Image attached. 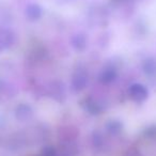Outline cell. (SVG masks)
<instances>
[{"label":"cell","mask_w":156,"mask_h":156,"mask_svg":"<svg viewBox=\"0 0 156 156\" xmlns=\"http://www.w3.org/2000/svg\"><path fill=\"white\" fill-rule=\"evenodd\" d=\"M51 96L57 101H62L61 100V96L64 98L65 96V90L63 87L62 83H54L51 85Z\"/></svg>","instance_id":"obj_10"},{"label":"cell","mask_w":156,"mask_h":156,"mask_svg":"<svg viewBox=\"0 0 156 156\" xmlns=\"http://www.w3.org/2000/svg\"><path fill=\"white\" fill-rule=\"evenodd\" d=\"M33 110L29 105L27 104H20L16 107L15 109V117L20 122H26L32 118Z\"/></svg>","instance_id":"obj_5"},{"label":"cell","mask_w":156,"mask_h":156,"mask_svg":"<svg viewBox=\"0 0 156 156\" xmlns=\"http://www.w3.org/2000/svg\"><path fill=\"white\" fill-rule=\"evenodd\" d=\"M107 132L111 135H118L122 130V123L118 120H111L106 125Z\"/></svg>","instance_id":"obj_11"},{"label":"cell","mask_w":156,"mask_h":156,"mask_svg":"<svg viewBox=\"0 0 156 156\" xmlns=\"http://www.w3.org/2000/svg\"><path fill=\"white\" fill-rule=\"evenodd\" d=\"M42 156H59L56 149L51 145H46L42 150Z\"/></svg>","instance_id":"obj_12"},{"label":"cell","mask_w":156,"mask_h":156,"mask_svg":"<svg viewBox=\"0 0 156 156\" xmlns=\"http://www.w3.org/2000/svg\"><path fill=\"white\" fill-rule=\"evenodd\" d=\"M88 83V73L83 69H77L72 77V89L74 92H80Z\"/></svg>","instance_id":"obj_1"},{"label":"cell","mask_w":156,"mask_h":156,"mask_svg":"<svg viewBox=\"0 0 156 156\" xmlns=\"http://www.w3.org/2000/svg\"><path fill=\"white\" fill-rule=\"evenodd\" d=\"M81 105H83V109H85L86 111H88L89 113H91V115H100L103 111L102 105H101L95 98H91V96L86 98L85 100L83 101Z\"/></svg>","instance_id":"obj_4"},{"label":"cell","mask_w":156,"mask_h":156,"mask_svg":"<svg viewBox=\"0 0 156 156\" xmlns=\"http://www.w3.org/2000/svg\"><path fill=\"white\" fill-rule=\"evenodd\" d=\"M25 14H26V17L28 18L31 22H35V20H39L40 18L43 15V10L37 3H30V5H27L26 10H25Z\"/></svg>","instance_id":"obj_6"},{"label":"cell","mask_w":156,"mask_h":156,"mask_svg":"<svg viewBox=\"0 0 156 156\" xmlns=\"http://www.w3.org/2000/svg\"><path fill=\"white\" fill-rule=\"evenodd\" d=\"M142 69L144 71V73L147 74V75L150 76L156 75V59L154 58L145 59L142 64Z\"/></svg>","instance_id":"obj_9"},{"label":"cell","mask_w":156,"mask_h":156,"mask_svg":"<svg viewBox=\"0 0 156 156\" xmlns=\"http://www.w3.org/2000/svg\"><path fill=\"white\" fill-rule=\"evenodd\" d=\"M123 156H143V155L141 154V152L139 151V150L133 147V149L127 150V151L123 154Z\"/></svg>","instance_id":"obj_13"},{"label":"cell","mask_w":156,"mask_h":156,"mask_svg":"<svg viewBox=\"0 0 156 156\" xmlns=\"http://www.w3.org/2000/svg\"><path fill=\"white\" fill-rule=\"evenodd\" d=\"M15 42V35L11 30L0 28V50L10 48Z\"/></svg>","instance_id":"obj_3"},{"label":"cell","mask_w":156,"mask_h":156,"mask_svg":"<svg viewBox=\"0 0 156 156\" xmlns=\"http://www.w3.org/2000/svg\"><path fill=\"white\" fill-rule=\"evenodd\" d=\"M147 89L141 83H134L128 89V95L134 102L142 103L147 98Z\"/></svg>","instance_id":"obj_2"},{"label":"cell","mask_w":156,"mask_h":156,"mask_svg":"<svg viewBox=\"0 0 156 156\" xmlns=\"http://www.w3.org/2000/svg\"><path fill=\"white\" fill-rule=\"evenodd\" d=\"M119 2H122V3H125V2H132L133 0H117Z\"/></svg>","instance_id":"obj_14"},{"label":"cell","mask_w":156,"mask_h":156,"mask_svg":"<svg viewBox=\"0 0 156 156\" xmlns=\"http://www.w3.org/2000/svg\"><path fill=\"white\" fill-rule=\"evenodd\" d=\"M72 46L75 48L77 51H83L87 47V37L83 33H77V34L73 35L71 39Z\"/></svg>","instance_id":"obj_8"},{"label":"cell","mask_w":156,"mask_h":156,"mask_svg":"<svg viewBox=\"0 0 156 156\" xmlns=\"http://www.w3.org/2000/svg\"><path fill=\"white\" fill-rule=\"evenodd\" d=\"M115 78H117V71L112 66L104 67L100 73V81L102 83L108 85V83H112Z\"/></svg>","instance_id":"obj_7"}]
</instances>
